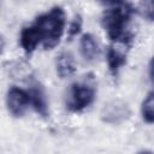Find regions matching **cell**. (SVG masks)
I'll list each match as a JSON object with an SVG mask.
<instances>
[{
	"instance_id": "1",
	"label": "cell",
	"mask_w": 154,
	"mask_h": 154,
	"mask_svg": "<svg viewBox=\"0 0 154 154\" xmlns=\"http://www.w3.org/2000/svg\"><path fill=\"white\" fill-rule=\"evenodd\" d=\"M134 11L135 8L131 5H117L102 13L101 26L111 41L123 45H128L131 41V36L126 31V28Z\"/></svg>"
},
{
	"instance_id": "6",
	"label": "cell",
	"mask_w": 154,
	"mask_h": 154,
	"mask_svg": "<svg viewBox=\"0 0 154 154\" xmlns=\"http://www.w3.org/2000/svg\"><path fill=\"white\" fill-rule=\"evenodd\" d=\"M30 96V105L37 114L46 118L49 114V106L45 88L38 82H32L28 89Z\"/></svg>"
},
{
	"instance_id": "2",
	"label": "cell",
	"mask_w": 154,
	"mask_h": 154,
	"mask_svg": "<svg viewBox=\"0 0 154 154\" xmlns=\"http://www.w3.org/2000/svg\"><path fill=\"white\" fill-rule=\"evenodd\" d=\"M65 24L66 16L61 6H54L35 19V25L41 32L45 49H52L60 42Z\"/></svg>"
},
{
	"instance_id": "12",
	"label": "cell",
	"mask_w": 154,
	"mask_h": 154,
	"mask_svg": "<svg viewBox=\"0 0 154 154\" xmlns=\"http://www.w3.org/2000/svg\"><path fill=\"white\" fill-rule=\"evenodd\" d=\"M137 12L144 20L154 22V0H140Z\"/></svg>"
},
{
	"instance_id": "15",
	"label": "cell",
	"mask_w": 154,
	"mask_h": 154,
	"mask_svg": "<svg viewBox=\"0 0 154 154\" xmlns=\"http://www.w3.org/2000/svg\"><path fill=\"white\" fill-rule=\"evenodd\" d=\"M102 4L105 5H111V6H117V5H120L124 0H100Z\"/></svg>"
},
{
	"instance_id": "3",
	"label": "cell",
	"mask_w": 154,
	"mask_h": 154,
	"mask_svg": "<svg viewBox=\"0 0 154 154\" xmlns=\"http://www.w3.org/2000/svg\"><path fill=\"white\" fill-rule=\"evenodd\" d=\"M96 88L91 77H84L81 81H76L70 84L65 95L66 109L73 113H78L88 108L95 100Z\"/></svg>"
},
{
	"instance_id": "5",
	"label": "cell",
	"mask_w": 154,
	"mask_h": 154,
	"mask_svg": "<svg viewBox=\"0 0 154 154\" xmlns=\"http://www.w3.org/2000/svg\"><path fill=\"white\" fill-rule=\"evenodd\" d=\"M30 105L29 91L19 87H11L6 93V107L8 113L14 118H20Z\"/></svg>"
},
{
	"instance_id": "10",
	"label": "cell",
	"mask_w": 154,
	"mask_h": 154,
	"mask_svg": "<svg viewBox=\"0 0 154 154\" xmlns=\"http://www.w3.org/2000/svg\"><path fill=\"white\" fill-rule=\"evenodd\" d=\"M106 61L109 73L117 76L120 69L126 64V53L116 46H109L106 52Z\"/></svg>"
},
{
	"instance_id": "9",
	"label": "cell",
	"mask_w": 154,
	"mask_h": 154,
	"mask_svg": "<svg viewBox=\"0 0 154 154\" xmlns=\"http://www.w3.org/2000/svg\"><path fill=\"white\" fill-rule=\"evenodd\" d=\"M55 70L59 78L65 79L75 75L76 72V61L73 55L70 52H61L55 58Z\"/></svg>"
},
{
	"instance_id": "13",
	"label": "cell",
	"mask_w": 154,
	"mask_h": 154,
	"mask_svg": "<svg viewBox=\"0 0 154 154\" xmlns=\"http://www.w3.org/2000/svg\"><path fill=\"white\" fill-rule=\"evenodd\" d=\"M82 26H83V19L79 14H76L67 28V38L72 40L75 36H77L81 32Z\"/></svg>"
},
{
	"instance_id": "11",
	"label": "cell",
	"mask_w": 154,
	"mask_h": 154,
	"mask_svg": "<svg viewBox=\"0 0 154 154\" xmlns=\"http://www.w3.org/2000/svg\"><path fill=\"white\" fill-rule=\"evenodd\" d=\"M141 114L146 123L154 124V90L149 91L141 103Z\"/></svg>"
},
{
	"instance_id": "7",
	"label": "cell",
	"mask_w": 154,
	"mask_h": 154,
	"mask_svg": "<svg viewBox=\"0 0 154 154\" xmlns=\"http://www.w3.org/2000/svg\"><path fill=\"white\" fill-rule=\"evenodd\" d=\"M41 42H42L41 32L38 28L35 25V23L31 25H26L22 29L19 35V45L25 54L30 55Z\"/></svg>"
},
{
	"instance_id": "4",
	"label": "cell",
	"mask_w": 154,
	"mask_h": 154,
	"mask_svg": "<svg viewBox=\"0 0 154 154\" xmlns=\"http://www.w3.org/2000/svg\"><path fill=\"white\" fill-rule=\"evenodd\" d=\"M130 117V106L120 99H113L106 102L100 111V119L105 124L109 125H120L125 123Z\"/></svg>"
},
{
	"instance_id": "14",
	"label": "cell",
	"mask_w": 154,
	"mask_h": 154,
	"mask_svg": "<svg viewBox=\"0 0 154 154\" xmlns=\"http://www.w3.org/2000/svg\"><path fill=\"white\" fill-rule=\"evenodd\" d=\"M149 77H150L152 82L154 83V57L149 61Z\"/></svg>"
},
{
	"instance_id": "8",
	"label": "cell",
	"mask_w": 154,
	"mask_h": 154,
	"mask_svg": "<svg viewBox=\"0 0 154 154\" xmlns=\"http://www.w3.org/2000/svg\"><path fill=\"white\" fill-rule=\"evenodd\" d=\"M79 52L85 61H95L100 57V47L94 35L87 32L79 38Z\"/></svg>"
}]
</instances>
